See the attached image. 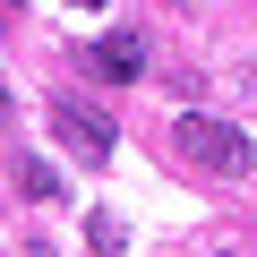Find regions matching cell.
I'll list each match as a JSON object with an SVG mask.
<instances>
[{"instance_id":"6da1fadb","label":"cell","mask_w":257,"mask_h":257,"mask_svg":"<svg viewBox=\"0 0 257 257\" xmlns=\"http://www.w3.org/2000/svg\"><path fill=\"white\" fill-rule=\"evenodd\" d=\"M180 155H189L206 180H248V172H257V146L240 138L231 120H206V111H189V120H180Z\"/></svg>"},{"instance_id":"7a4b0ae2","label":"cell","mask_w":257,"mask_h":257,"mask_svg":"<svg viewBox=\"0 0 257 257\" xmlns=\"http://www.w3.org/2000/svg\"><path fill=\"white\" fill-rule=\"evenodd\" d=\"M52 138H60L77 163H111V120H103L94 103H69V94H60V103H52Z\"/></svg>"},{"instance_id":"3957f363","label":"cell","mask_w":257,"mask_h":257,"mask_svg":"<svg viewBox=\"0 0 257 257\" xmlns=\"http://www.w3.org/2000/svg\"><path fill=\"white\" fill-rule=\"evenodd\" d=\"M94 69H103V77H138V69H146V43L128 35V26H111V35L94 43Z\"/></svg>"},{"instance_id":"277c9868","label":"cell","mask_w":257,"mask_h":257,"mask_svg":"<svg viewBox=\"0 0 257 257\" xmlns=\"http://www.w3.org/2000/svg\"><path fill=\"white\" fill-rule=\"evenodd\" d=\"M86 240H94L103 257H120V248H128V231H120V214H86Z\"/></svg>"},{"instance_id":"5b68a950","label":"cell","mask_w":257,"mask_h":257,"mask_svg":"<svg viewBox=\"0 0 257 257\" xmlns=\"http://www.w3.org/2000/svg\"><path fill=\"white\" fill-rule=\"evenodd\" d=\"M18 189H26V197H52L60 180H52V163H35V155H18Z\"/></svg>"},{"instance_id":"8992f818","label":"cell","mask_w":257,"mask_h":257,"mask_svg":"<svg viewBox=\"0 0 257 257\" xmlns=\"http://www.w3.org/2000/svg\"><path fill=\"white\" fill-rule=\"evenodd\" d=\"M69 9H103V0H69Z\"/></svg>"}]
</instances>
